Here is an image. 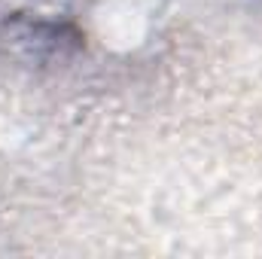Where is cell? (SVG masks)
Masks as SVG:
<instances>
[{
  "label": "cell",
  "instance_id": "6da1fadb",
  "mask_svg": "<svg viewBox=\"0 0 262 259\" xmlns=\"http://www.w3.org/2000/svg\"><path fill=\"white\" fill-rule=\"evenodd\" d=\"M76 0H0V37L25 49H61L70 40Z\"/></svg>",
  "mask_w": 262,
  "mask_h": 259
}]
</instances>
